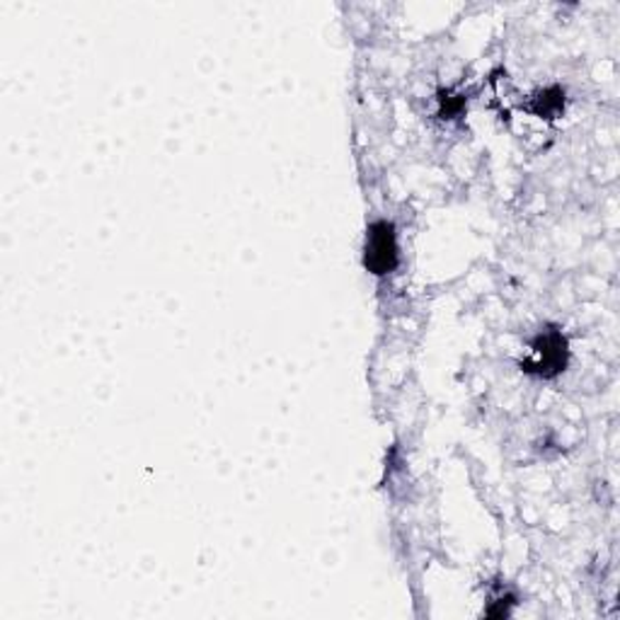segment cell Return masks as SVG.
<instances>
[{"label": "cell", "instance_id": "cell-1", "mask_svg": "<svg viewBox=\"0 0 620 620\" xmlns=\"http://www.w3.org/2000/svg\"><path fill=\"white\" fill-rule=\"evenodd\" d=\"M363 264L375 276L391 274L397 267V236L395 226L388 220H375L367 233Z\"/></svg>", "mask_w": 620, "mask_h": 620}, {"label": "cell", "instance_id": "cell-2", "mask_svg": "<svg viewBox=\"0 0 620 620\" xmlns=\"http://www.w3.org/2000/svg\"><path fill=\"white\" fill-rule=\"evenodd\" d=\"M568 363V339L560 332H542V335L534 342V359L524 361V369L528 373L538 375H556Z\"/></svg>", "mask_w": 620, "mask_h": 620}]
</instances>
